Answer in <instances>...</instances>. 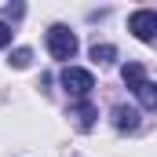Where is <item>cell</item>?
I'll use <instances>...</instances> for the list:
<instances>
[{
  "label": "cell",
  "instance_id": "8fae6325",
  "mask_svg": "<svg viewBox=\"0 0 157 157\" xmlns=\"http://www.w3.org/2000/svg\"><path fill=\"white\" fill-rule=\"evenodd\" d=\"M11 33H15V29H11L7 22H0V48H4V44H11Z\"/></svg>",
  "mask_w": 157,
  "mask_h": 157
},
{
  "label": "cell",
  "instance_id": "6da1fadb",
  "mask_svg": "<svg viewBox=\"0 0 157 157\" xmlns=\"http://www.w3.org/2000/svg\"><path fill=\"white\" fill-rule=\"evenodd\" d=\"M48 51H51V59H59V62L73 59V55H77V37H73V29H70V26H51V29H48Z\"/></svg>",
  "mask_w": 157,
  "mask_h": 157
},
{
  "label": "cell",
  "instance_id": "5b68a950",
  "mask_svg": "<svg viewBox=\"0 0 157 157\" xmlns=\"http://www.w3.org/2000/svg\"><path fill=\"white\" fill-rule=\"evenodd\" d=\"M113 124H117L121 132H135V128H139V113H135L132 106H117V110H113Z\"/></svg>",
  "mask_w": 157,
  "mask_h": 157
},
{
  "label": "cell",
  "instance_id": "7a4b0ae2",
  "mask_svg": "<svg viewBox=\"0 0 157 157\" xmlns=\"http://www.w3.org/2000/svg\"><path fill=\"white\" fill-rule=\"evenodd\" d=\"M59 80H62V88H66L73 99H88V91L95 88V77H91L88 70H80V66H66Z\"/></svg>",
  "mask_w": 157,
  "mask_h": 157
},
{
  "label": "cell",
  "instance_id": "30bf717a",
  "mask_svg": "<svg viewBox=\"0 0 157 157\" xmlns=\"http://www.w3.org/2000/svg\"><path fill=\"white\" fill-rule=\"evenodd\" d=\"M22 11H26L22 4H7V7H4V18H22Z\"/></svg>",
  "mask_w": 157,
  "mask_h": 157
},
{
  "label": "cell",
  "instance_id": "3957f363",
  "mask_svg": "<svg viewBox=\"0 0 157 157\" xmlns=\"http://www.w3.org/2000/svg\"><path fill=\"white\" fill-rule=\"evenodd\" d=\"M128 29H132V37L146 40V44H157V11H150V7H143V11H132V18H128Z\"/></svg>",
  "mask_w": 157,
  "mask_h": 157
},
{
  "label": "cell",
  "instance_id": "52a82bcc",
  "mask_svg": "<svg viewBox=\"0 0 157 157\" xmlns=\"http://www.w3.org/2000/svg\"><path fill=\"white\" fill-rule=\"evenodd\" d=\"M135 95H139V102H143L146 110H157V84L154 80H143V84L135 88Z\"/></svg>",
  "mask_w": 157,
  "mask_h": 157
},
{
  "label": "cell",
  "instance_id": "9c48e42d",
  "mask_svg": "<svg viewBox=\"0 0 157 157\" xmlns=\"http://www.w3.org/2000/svg\"><path fill=\"white\" fill-rule=\"evenodd\" d=\"M29 59H33V51H29V48H15V51H11V66H15V70H26V66H29Z\"/></svg>",
  "mask_w": 157,
  "mask_h": 157
},
{
  "label": "cell",
  "instance_id": "ba28073f",
  "mask_svg": "<svg viewBox=\"0 0 157 157\" xmlns=\"http://www.w3.org/2000/svg\"><path fill=\"white\" fill-rule=\"evenodd\" d=\"M91 59L95 62H113L117 59V48L113 44H91Z\"/></svg>",
  "mask_w": 157,
  "mask_h": 157
},
{
  "label": "cell",
  "instance_id": "8992f818",
  "mask_svg": "<svg viewBox=\"0 0 157 157\" xmlns=\"http://www.w3.org/2000/svg\"><path fill=\"white\" fill-rule=\"evenodd\" d=\"M121 80H124V84L135 91V88L146 80V73H143V66H139V62H124V66H121Z\"/></svg>",
  "mask_w": 157,
  "mask_h": 157
},
{
  "label": "cell",
  "instance_id": "277c9868",
  "mask_svg": "<svg viewBox=\"0 0 157 157\" xmlns=\"http://www.w3.org/2000/svg\"><path fill=\"white\" fill-rule=\"evenodd\" d=\"M70 117H73V124H77L80 132H91V124H95V117H99V110H95L91 102H77V106H70Z\"/></svg>",
  "mask_w": 157,
  "mask_h": 157
}]
</instances>
